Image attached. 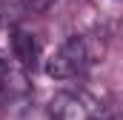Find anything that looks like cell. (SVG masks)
<instances>
[{"instance_id": "1", "label": "cell", "mask_w": 123, "mask_h": 120, "mask_svg": "<svg viewBox=\"0 0 123 120\" xmlns=\"http://www.w3.org/2000/svg\"><path fill=\"white\" fill-rule=\"evenodd\" d=\"M92 63H94V52L89 46V40L74 34L52 52V57L46 60V74L55 80H69V77L83 74Z\"/></svg>"}, {"instance_id": "2", "label": "cell", "mask_w": 123, "mask_h": 120, "mask_svg": "<svg viewBox=\"0 0 123 120\" xmlns=\"http://www.w3.org/2000/svg\"><path fill=\"white\" fill-rule=\"evenodd\" d=\"M103 103L89 94V91L77 89V91H60L52 97L49 103V114L52 120H97L103 114Z\"/></svg>"}, {"instance_id": "3", "label": "cell", "mask_w": 123, "mask_h": 120, "mask_svg": "<svg viewBox=\"0 0 123 120\" xmlns=\"http://www.w3.org/2000/svg\"><path fill=\"white\" fill-rule=\"evenodd\" d=\"M12 52H14V60L23 69H34L37 66V57H40L37 37L29 34V31H23V29H14L12 31Z\"/></svg>"}, {"instance_id": "4", "label": "cell", "mask_w": 123, "mask_h": 120, "mask_svg": "<svg viewBox=\"0 0 123 120\" xmlns=\"http://www.w3.org/2000/svg\"><path fill=\"white\" fill-rule=\"evenodd\" d=\"M12 69L6 66V60L0 57V100H6L9 94H12Z\"/></svg>"}, {"instance_id": "5", "label": "cell", "mask_w": 123, "mask_h": 120, "mask_svg": "<svg viewBox=\"0 0 123 120\" xmlns=\"http://www.w3.org/2000/svg\"><path fill=\"white\" fill-rule=\"evenodd\" d=\"M20 6L29 14H43V12H49L55 6V0H20Z\"/></svg>"}]
</instances>
